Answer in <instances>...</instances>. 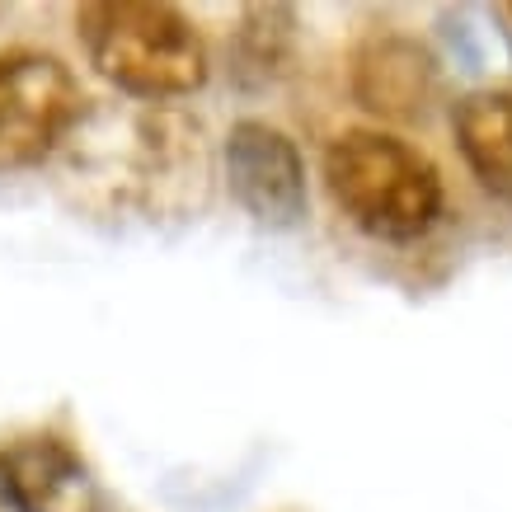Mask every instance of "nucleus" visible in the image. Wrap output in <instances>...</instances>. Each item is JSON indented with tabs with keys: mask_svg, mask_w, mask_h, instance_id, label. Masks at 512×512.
Returning <instances> with one entry per match:
<instances>
[{
	"mask_svg": "<svg viewBox=\"0 0 512 512\" xmlns=\"http://www.w3.org/2000/svg\"><path fill=\"white\" fill-rule=\"evenodd\" d=\"M71 174L137 212H184L207 184L202 127L160 104L85 113L71 132Z\"/></svg>",
	"mask_w": 512,
	"mask_h": 512,
	"instance_id": "obj_1",
	"label": "nucleus"
},
{
	"mask_svg": "<svg viewBox=\"0 0 512 512\" xmlns=\"http://www.w3.org/2000/svg\"><path fill=\"white\" fill-rule=\"evenodd\" d=\"M325 188L357 231L390 245L428 235L447 207V184L428 151L381 127H348L329 141Z\"/></svg>",
	"mask_w": 512,
	"mask_h": 512,
	"instance_id": "obj_2",
	"label": "nucleus"
},
{
	"mask_svg": "<svg viewBox=\"0 0 512 512\" xmlns=\"http://www.w3.org/2000/svg\"><path fill=\"white\" fill-rule=\"evenodd\" d=\"M76 38L94 71L137 99L193 94L207 80L198 24L165 0H90L76 10Z\"/></svg>",
	"mask_w": 512,
	"mask_h": 512,
	"instance_id": "obj_3",
	"label": "nucleus"
},
{
	"mask_svg": "<svg viewBox=\"0 0 512 512\" xmlns=\"http://www.w3.org/2000/svg\"><path fill=\"white\" fill-rule=\"evenodd\" d=\"M90 113L76 71L38 47L0 52V174L43 165Z\"/></svg>",
	"mask_w": 512,
	"mask_h": 512,
	"instance_id": "obj_4",
	"label": "nucleus"
},
{
	"mask_svg": "<svg viewBox=\"0 0 512 512\" xmlns=\"http://www.w3.org/2000/svg\"><path fill=\"white\" fill-rule=\"evenodd\" d=\"M226 184L264 226H292L306 212V160L282 127L245 118L226 137Z\"/></svg>",
	"mask_w": 512,
	"mask_h": 512,
	"instance_id": "obj_5",
	"label": "nucleus"
},
{
	"mask_svg": "<svg viewBox=\"0 0 512 512\" xmlns=\"http://www.w3.org/2000/svg\"><path fill=\"white\" fill-rule=\"evenodd\" d=\"M0 498L15 512H99V484L85 456L57 433L0 447Z\"/></svg>",
	"mask_w": 512,
	"mask_h": 512,
	"instance_id": "obj_6",
	"label": "nucleus"
},
{
	"mask_svg": "<svg viewBox=\"0 0 512 512\" xmlns=\"http://www.w3.org/2000/svg\"><path fill=\"white\" fill-rule=\"evenodd\" d=\"M437 90V62L404 33H376L353 57V94L381 118H419Z\"/></svg>",
	"mask_w": 512,
	"mask_h": 512,
	"instance_id": "obj_7",
	"label": "nucleus"
},
{
	"mask_svg": "<svg viewBox=\"0 0 512 512\" xmlns=\"http://www.w3.org/2000/svg\"><path fill=\"white\" fill-rule=\"evenodd\" d=\"M456 146L484 193L512 207V90H475L456 104Z\"/></svg>",
	"mask_w": 512,
	"mask_h": 512,
	"instance_id": "obj_8",
	"label": "nucleus"
},
{
	"mask_svg": "<svg viewBox=\"0 0 512 512\" xmlns=\"http://www.w3.org/2000/svg\"><path fill=\"white\" fill-rule=\"evenodd\" d=\"M508 10H512V5H508Z\"/></svg>",
	"mask_w": 512,
	"mask_h": 512,
	"instance_id": "obj_9",
	"label": "nucleus"
}]
</instances>
